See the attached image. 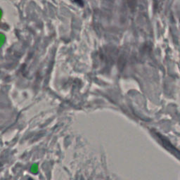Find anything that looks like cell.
<instances>
[{
	"label": "cell",
	"instance_id": "7a4b0ae2",
	"mask_svg": "<svg viewBox=\"0 0 180 180\" xmlns=\"http://www.w3.org/2000/svg\"><path fill=\"white\" fill-rule=\"evenodd\" d=\"M28 180H34V179H32V178H29V179H28Z\"/></svg>",
	"mask_w": 180,
	"mask_h": 180
},
{
	"label": "cell",
	"instance_id": "6da1fadb",
	"mask_svg": "<svg viewBox=\"0 0 180 180\" xmlns=\"http://www.w3.org/2000/svg\"><path fill=\"white\" fill-rule=\"evenodd\" d=\"M161 141L163 142V144L165 149L166 148H170L171 150H168V151H170L171 153H173L174 155H175L177 158L180 159V152L179 151H177L175 148H174L173 146H172L170 143H169L168 141H166L165 139H161Z\"/></svg>",
	"mask_w": 180,
	"mask_h": 180
}]
</instances>
